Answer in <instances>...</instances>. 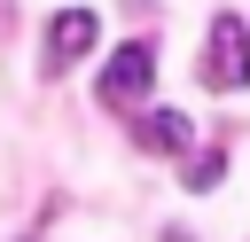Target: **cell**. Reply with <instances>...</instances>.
Instances as JSON below:
<instances>
[{
	"label": "cell",
	"instance_id": "6da1fadb",
	"mask_svg": "<svg viewBox=\"0 0 250 242\" xmlns=\"http://www.w3.org/2000/svg\"><path fill=\"white\" fill-rule=\"evenodd\" d=\"M250 78V23L242 16H219L211 23V55H203V86L211 94H234Z\"/></svg>",
	"mask_w": 250,
	"mask_h": 242
},
{
	"label": "cell",
	"instance_id": "3957f363",
	"mask_svg": "<svg viewBox=\"0 0 250 242\" xmlns=\"http://www.w3.org/2000/svg\"><path fill=\"white\" fill-rule=\"evenodd\" d=\"M94 47V16L86 8H62L55 23H47V70H62V62H78Z\"/></svg>",
	"mask_w": 250,
	"mask_h": 242
},
{
	"label": "cell",
	"instance_id": "277c9868",
	"mask_svg": "<svg viewBox=\"0 0 250 242\" xmlns=\"http://www.w3.org/2000/svg\"><path fill=\"white\" fill-rule=\"evenodd\" d=\"M195 141V125L180 117V109H156V117H141V148H188Z\"/></svg>",
	"mask_w": 250,
	"mask_h": 242
},
{
	"label": "cell",
	"instance_id": "5b68a950",
	"mask_svg": "<svg viewBox=\"0 0 250 242\" xmlns=\"http://www.w3.org/2000/svg\"><path fill=\"white\" fill-rule=\"evenodd\" d=\"M219 172H227V156H219V148H203V156L188 164V187H219Z\"/></svg>",
	"mask_w": 250,
	"mask_h": 242
},
{
	"label": "cell",
	"instance_id": "7a4b0ae2",
	"mask_svg": "<svg viewBox=\"0 0 250 242\" xmlns=\"http://www.w3.org/2000/svg\"><path fill=\"white\" fill-rule=\"evenodd\" d=\"M148 78H156V55H148V39L117 47V55H109V70H102V109H133V101L148 94Z\"/></svg>",
	"mask_w": 250,
	"mask_h": 242
}]
</instances>
